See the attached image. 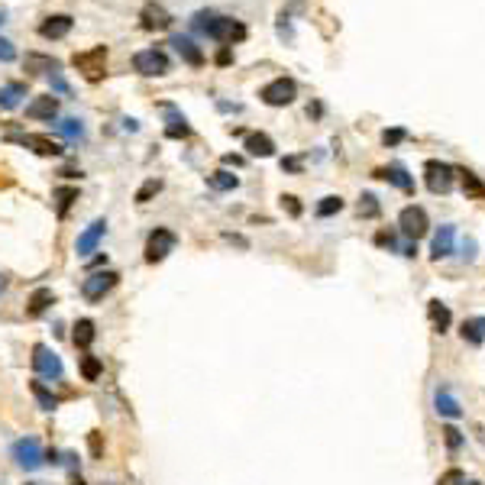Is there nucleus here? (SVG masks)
Wrapping results in <instances>:
<instances>
[{"instance_id": "30", "label": "nucleus", "mask_w": 485, "mask_h": 485, "mask_svg": "<svg viewBox=\"0 0 485 485\" xmlns=\"http://www.w3.org/2000/svg\"><path fill=\"white\" fill-rule=\"evenodd\" d=\"M236 185H240V178H236L233 172H227V169H217V172L207 175V188H214V191H233Z\"/></svg>"}, {"instance_id": "10", "label": "nucleus", "mask_w": 485, "mask_h": 485, "mask_svg": "<svg viewBox=\"0 0 485 485\" xmlns=\"http://www.w3.org/2000/svg\"><path fill=\"white\" fill-rule=\"evenodd\" d=\"M74 68L85 74L87 81H101V74H104V62H107V45H94V49H87V52H78L72 59Z\"/></svg>"}, {"instance_id": "37", "label": "nucleus", "mask_w": 485, "mask_h": 485, "mask_svg": "<svg viewBox=\"0 0 485 485\" xmlns=\"http://www.w3.org/2000/svg\"><path fill=\"white\" fill-rule=\"evenodd\" d=\"M404 139H408V130L404 127H395V130H385V133H382V143H385V146H398Z\"/></svg>"}, {"instance_id": "17", "label": "nucleus", "mask_w": 485, "mask_h": 485, "mask_svg": "<svg viewBox=\"0 0 485 485\" xmlns=\"http://www.w3.org/2000/svg\"><path fill=\"white\" fill-rule=\"evenodd\" d=\"M453 240H456V230L450 227V223H443L440 230L433 233V242H431V259L433 262H440V259H446V256L453 253Z\"/></svg>"}, {"instance_id": "25", "label": "nucleus", "mask_w": 485, "mask_h": 485, "mask_svg": "<svg viewBox=\"0 0 485 485\" xmlns=\"http://www.w3.org/2000/svg\"><path fill=\"white\" fill-rule=\"evenodd\" d=\"M427 314H431V324H433V330H437V333H446V330H450V324H453L450 307L443 305V301H437V298L427 305Z\"/></svg>"}, {"instance_id": "2", "label": "nucleus", "mask_w": 485, "mask_h": 485, "mask_svg": "<svg viewBox=\"0 0 485 485\" xmlns=\"http://www.w3.org/2000/svg\"><path fill=\"white\" fill-rule=\"evenodd\" d=\"M10 456H13V463L20 466V469H26V473H36L45 463V450H43V443H39V437H20L10 446Z\"/></svg>"}, {"instance_id": "32", "label": "nucleus", "mask_w": 485, "mask_h": 485, "mask_svg": "<svg viewBox=\"0 0 485 485\" xmlns=\"http://www.w3.org/2000/svg\"><path fill=\"white\" fill-rule=\"evenodd\" d=\"M463 175V194L466 198H485V181L475 172H460Z\"/></svg>"}, {"instance_id": "24", "label": "nucleus", "mask_w": 485, "mask_h": 485, "mask_svg": "<svg viewBox=\"0 0 485 485\" xmlns=\"http://www.w3.org/2000/svg\"><path fill=\"white\" fill-rule=\"evenodd\" d=\"M460 337H463L469 347H482L485 343V317H469V320H463Z\"/></svg>"}, {"instance_id": "36", "label": "nucleus", "mask_w": 485, "mask_h": 485, "mask_svg": "<svg viewBox=\"0 0 485 485\" xmlns=\"http://www.w3.org/2000/svg\"><path fill=\"white\" fill-rule=\"evenodd\" d=\"M158 191H162V181H158V178L143 181V188L136 191V204H149V198H156Z\"/></svg>"}, {"instance_id": "6", "label": "nucleus", "mask_w": 485, "mask_h": 485, "mask_svg": "<svg viewBox=\"0 0 485 485\" xmlns=\"http://www.w3.org/2000/svg\"><path fill=\"white\" fill-rule=\"evenodd\" d=\"M398 230H401V236L404 240H411V242H417L424 236V233L431 230V220H427V211L424 207H404V211L398 214Z\"/></svg>"}, {"instance_id": "18", "label": "nucleus", "mask_w": 485, "mask_h": 485, "mask_svg": "<svg viewBox=\"0 0 485 485\" xmlns=\"http://www.w3.org/2000/svg\"><path fill=\"white\" fill-rule=\"evenodd\" d=\"M13 143H20V146L32 149L36 156H62V146L52 143L49 136H32V133H23V136H10Z\"/></svg>"}, {"instance_id": "7", "label": "nucleus", "mask_w": 485, "mask_h": 485, "mask_svg": "<svg viewBox=\"0 0 485 485\" xmlns=\"http://www.w3.org/2000/svg\"><path fill=\"white\" fill-rule=\"evenodd\" d=\"M32 369L39 372L43 379H62L65 375V366H62V359H59V353L52 347H45V343L32 347Z\"/></svg>"}, {"instance_id": "46", "label": "nucleus", "mask_w": 485, "mask_h": 485, "mask_svg": "<svg viewBox=\"0 0 485 485\" xmlns=\"http://www.w3.org/2000/svg\"><path fill=\"white\" fill-rule=\"evenodd\" d=\"M91 453L101 456V433L97 431H91Z\"/></svg>"}, {"instance_id": "29", "label": "nucleus", "mask_w": 485, "mask_h": 485, "mask_svg": "<svg viewBox=\"0 0 485 485\" xmlns=\"http://www.w3.org/2000/svg\"><path fill=\"white\" fill-rule=\"evenodd\" d=\"M55 133L65 136L68 143H81V139H85V123L74 120V116H68V120H62V123H55Z\"/></svg>"}, {"instance_id": "28", "label": "nucleus", "mask_w": 485, "mask_h": 485, "mask_svg": "<svg viewBox=\"0 0 485 485\" xmlns=\"http://www.w3.org/2000/svg\"><path fill=\"white\" fill-rule=\"evenodd\" d=\"M30 391H32V398H36V404H39L43 411H55V408H59V395H52V391L45 389L43 379H32Z\"/></svg>"}, {"instance_id": "49", "label": "nucleus", "mask_w": 485, "mask_h": 485, "mask_svg": "<svg viewBox=\"0 0 485 485\" xmlns=\"http://www.w3.org/2000/svg\"><path fill=\"white\" fill-rule=\"evenodd\" d=\"M7 291V275H0V295Z\"/></svg>"}, {"instance_id": "13", "label": "nucleus", "mask_w": 485, "mask_h": 485, "mask_svg": "<svg viewBox=\"0 0 485 485\" xmlns=\"http://www.w3.org/2000/svg\"><path fill=\"white\" fill-rule=\"evenodd\" d=\"M139 20H143V30H169L175 17H172V13L165 10L162 3H156V0H149L146 7L139 10Z\"/></svg>"}, {"instance_id": "35", "label": "nucleus", "mask_w": 485, "mask_h": 485, "mask_svg": "<svg viewBox=\"0 0 485 485\" xmlns=\"http://www.w3.org/2000/svg\"><path fill=\"white\" fill-rule=\"evenodd\" d=\"M382 214V207H379V198H375V194H369V191H366V194H362V198H359V217H379Z\"/></svg>"}, {"instance_id": "41", "label": "nucleus", "mask_w": 485, "mask_h": 485, "mask_svg": "<svg viewBox=\"0 0 485 485\" xmlns=\"http://www.w3.org/2000/svg\"><path fill=\"white\" fill-rule=\"evenodd\" d=\"M301 169H305V158H301V156H288V158H282V172H291V175H298Z\"/></svg>"}, {"instance_id": "43", "label": "nucleus", "mask_w": 485, "mask_h": 485, "mask_svg": "<svg viewBox=\"0 0 485 485\" xmlns=\"http://www.w3.org/2000/svg\"><path fill=\"white\" fill-rule=\"evenodd\" d=\"M456 482H466V475L460 473V469H450L446 475H440V479H437V485H456Z\"/></svg>"}, {"instance_id": "21", "label": "nucleus", "mask_w": 485, "mask_h": 485, "mask_svg": "<svg viewBox=\"0 0 485 485\" xmlns=\"http://www.w3.org/2000/svg\"><path fill=\"white\" fill-rule=\"evenodd\" d=\"M433 408H437V414L446 417V421L463 417V408H460V401L450 395V389H437V395H433Z\"/></svg>"}, {"instance_id": "14", "label": "nucleus", "mask_w": 485, "mask_h": 485, "mask_svg": "<svg viewBox=\"0 0 485 485\" xmlns=\"http://www.w3.org/2000/svg\"><path fill=\"white\" fill-rule=\"evenodd\" d=\"M72 26H74V20L68 13H55V17H45V20L39 23V36L55 43V39H65V36L72 32Z\"/></svg>"}, {"instance_id": "4", "label": "nucleus", "mask_w": 485, "mask_h": 485, "mask_svg": "<svg viewBox=\"0 0 485 485\" xmlns=\"http://www.w3.org/2000/svg\"><path fill=\"white\" fill-rule=\"evenodd\" d=\"M175 246H178V233L169 230V227H156L146 240V262L149 265L162 262L169 253H175Z\"/></svg>"}, {"instance_id": "42", "label": "nucleus", "mask_w": 485, "mask_h": 485, "mask_svg": "<svg viewBox=\"0 0 485 485\" xmlns=\"http://www.w3.org/2000/svg\"><path fill=\"white\" fill-rule=\"evenodd\" d=\"M17 59V49H13L10 39H0V62H13Z\"/></svg>"}, {"instance_id": "39", "label": "nucleus", "mask_w": 485, "mask_h": 485, "mask_svg": "<svg viewBox=\"0 0 485 485\" xmlns=\"http://www.w3.org/2000/svg\"><path fill=\"white\" fill-rule=\"evenodd\" d=\"M282 207L288 211V217H301V211H305V207H301V200H298L295 194H282Z\"/></svg>"}, {"instance_id": "8", "label": "nucleus", "mask_w": 485, "mask_h": 485, "mask_svg": "<svg viewBox=\"0 0 485 485\" xmlns=\"http://www.w3.org/2000/svg\"><path fill=\"white\" fill-rule=\"evenodd\" d=\"M133 68L143 78H162V74H169V55L162 49H143L133 55Z\"/></svg>"}, {"instance_id": "44", "label": "nucleus", "mask_w": 485, "mask_h": 485, "mask_svg": "<svg viewBox=\"0 0 485 485\" xmlns=\"http://www.w3.org/2000/svg\"><path fill=\"white\" fill-rule=\"evenodd\" d=\"M49 81H52V87H55V91H59V94H68V91H72V87L65 85V78H62V74H59V72H55V74H49Z\"/></svg>"}, {"instance_id": "52", "label": "nucleus", "mask_w": 485, "mask_h": 485, "mask_svg": "<svg viewBox=\"0 0 485 485\" xmlns=\"http://www.w3.org/2000/svg\"><path fill=\"white\" fill-rule=\"evenodd\" d=\"M0 23H3V10H0Z\"/></svg>"}, {"instance_id": "22", "label": "nucleus", "mask_w": 485, "mask_h": 485, "mask_svg": "<svg viewBox=\"0 0 485 485\" xmlns=\"http://www.w3.org/2000/svg\"><path fill=\"white\" fill-rule=\"evenodd\" d=\"M242 149H246L249 156H256V158L275 156V143H272V136H269V133H249V136H246V143H242Z\"/></svg>"}, {"instance_id": "45", "label": "nucleus", "mask_w": 485, "mask_h": 485, "mask_svg": "<svg viewBox=\"0 0 485 485\" xmlns=\"http://www.w3.org/2000/svg\"><path fill=\"white\" fill-rule=\"evenodd\" d=\"M233 62V52H230V45H223L220 52H217V65H230Z\"/></svg>"}, {"instance_id": "48", "label": "nucleus", "mask_w": 485, "mask_h": 485, "mask_svg": "<svg viewBox=\"0 0 485 485\" xmlns=\"http://www.w3.org/2000/svg\"><path fill=\"white\" fill-rule=\"evenodd\" d=\"M123 130H130V133H136V130H139V123H136V120H123Z\"/></svg>"}, {"instance_id": "51", "label": "nucleus", "mask_w": 485, "mask_h": 485, "mask_svg": "<svg viewBox=\"0 0 485 485\" xmlns=\"http://www.w3.org/2000/svg\"><path fill=\"white\" fill-rule=\"evenodd\" d=\"M460 485H479V482H460Z\"/></svg>"}, {"instance_id": "53", "label": "nucleus", "mask_w": 485, "mask_h": 485, "mask_svg": "<svg viewBox=\"0 0 485 485\" xmlns=\"http://www.w3.org/2000/svg\"><path fill=\"white\" fill-rule=\"evenodd\" d=\"M26 485H36V482H26Z\"/></svg>"}, {"instance_id": "5", "label": "nucleus", "mask_w": 485, "mask_h": 485, "mask_svg": "<svg viewBox=\"0 0 485 485\" xmlns=\"http://www.w3.org/2000/svg\"><path fill=\"white\" fill-rule=\"evenodd\" d=\"M116 282H120V275L110 272V269H104V272H91L85 282H81V295H85V301L97 305V301H104V298L114 291Z\"/></svg>"}, {"instance_id": "26", "label": "nucleus", "mask_w": 485, "mask_h": 485, "mask_svg": "<svg viewBox=\"0 0 485 485\" xmlns=\"http://www.w3.org/2000/svg\"><path fill=\"white\" fill-rule=\"evenodd\" d=\"M165 136L169 139H188L191 136V123L185 120V114L172 110V107H169V116H165Z\"/></svg>"}, {"instance_id": "40", "label": "nucleus", "mask_w": 485, "mask_h": 485, "mask_svg": "<svg viewBox=\"0 0 485 485\" xmlns=\"http://www.w3.org/2000/svg\"><path fill=\"white\" fill-rule=\"evenodd\" d=\"M460 256H463V262H475V256H479V242H475L473 236H466V240H463V253H460Z\"/></svg>"}, {"instance_id": "27", "label": "nucleus", "mask_w": 485, "mask_h": 485, "mask_svg": "<svg viewBox=\"0 0 485 485\" xmlns=\"http://www.w3.org/2000/svg\"><path fill=\"white\" fill-rule=\"evenodd\" d=\"M23 97H26V85H23V81H10V85H3V87H0V110H17Z\"/></svg>"}, {"instance_id": "34", "label": "nucleus", "mask_w": 485, "mask_h": 485, "mask_svg": "<svg viewBox=\"0 0 485 485\" xmlns=\"http://www.w3.org/2000/svg\"><path fill=\"white\" fill-rule=\"evenodd\" d=\"M340 211H343V198L340 194H327V198L317 204V217H333Z\"/></svg>"}, {"instance_id": "3", "label": "nucleus", "mask_w": 485, "mask_h": 485, "mask_svg": "<svg viewBox=\"0 0 485 485\" xmlns=\"http://www.w3.org/2000/svg\"><path fill=\"white\" fill-rule=\"evenodd\" d=\"M453 175L456 169L450 162H440V158L424 162V185H427L431 194H450L453 191Z\"/></svg>"}, {"instance_id": "23", "label": "nucleus", "mask_w": 485, "mask_h": 485, "mask_svg": "<svg viewBox=\"0 0 485 485\" xmlns=\"http://www.w3.org/2000/svg\"><path fill=\"white\" fill-rule=\"evenodd\" d=\"M52 305H55L52 288H36L30 295V301H26V317H43Z\"/></svg>"}, {"instance_id": "16", "label": "nucleus", "mask_w": 485, "mask_h": 485, "mask_svg": "<svg viewBox=\"0 0 485 485\" xmlns=\"http://www.w3.org/2000/svg\"><path fill=\"white\" fill-rule=\"evenodd\" d=\"M26 116H30V120H49V123H52L55 116H59V97L43 94V97H36V101H30V104H26Z\"/></svg>"}, {"instance_id": "20", "label": "nucleus", "mask_w": 485, "mask_h": 485, "mask_svg": "<svg viewBox=\"0 0 485 485\" xmlns=\"http://www.w3.org/2000/svg\"><path fill=\"white\" fill-rule=\"evenodd\" d=\"M72 330H74V333H72V343H74L78 349H85V353H87V349H91V343L97 340V324L91 320V317H81V320H74Z\"/></svg>"}, {"instance_id": "15", "label": "nucleus", "mask_w": 485, "mask_h": 485, "mask_svg": "<svg viewBox=\"0 0 485 485\" xmlns=\"http://www.w3.org/2000/svg\"><path fill=\"white\" fill-rule=\"evenodd\" d=\"M375 178L389 181V185L401 188L404 194H411V191H414V178L408 175V169H404L401 162H391V165H385V169H375Z\"/></svg>"}, {"instance_id": "31", "label": "nucleus", "mask_w": 485, "mask_h": 485, "mask_svg": "<svg viewBox=\"0 0 485 485\" xmlns=\"http://www.w3.org/2000/svg\"><path fill=\"white\" fill-rule=\"evenodd\" d=\"M55 214L59 217H65V214L72 211V204L78 200V188H55Z\"/></svg>"}, {"instance_id": "19", "label": "nucleus", "mask_w": 485, "mask_h": 485, "mask_svg": "<svg viewBox=\"0 0 485 485\" xmlns=\"http://www.w3.org/2000/svg\"><path fill=\"white\" fill-rule=\"evenodd\" d=\"M23 68L30 74H55V72H62V62L52 59V55H43V52H26Z\"/></svg>"}, {"instance_id": "12", "label": "nucleus", "mask_w": 485, "mask_h": 485, "mask_svg": "<svg viewBox=\"0 0 485 485\" xmlns=\"http://www.w3.org/2000/svg\"><path fill=\"white\" fill-rule=\"evenodd\" d=\"M169 45L181 55V62H188L191 68H200V65L207 62V59H204V52H200V45L194 43L191 36H181V32H175V36L169 39Z\"/></svg>"}, {"instance_id": "38", "label": "nucleus", "mask_w": 485, "mask_h": 485, "mask_svg": "<svg viewBox=\"0 0 485 485\" xmlns=\"http://www.w3.org/2000/svg\"><path fill=\"white\" fill-rule=\"evenodd\" d=\"M443 440H446V446H450V453H456V450L463 446V437H460L456 427H443Z\"/></svg>"}, {"instance_id": "11", "label": "nucleus", "mask_w": 485, "mask_h": 485, "mask_svg": "<svg viewBox=\"0 0 485 485\" xmlns=\"http://www.w3.org/2000/svg\"><path fill=\"white\" fill-rule=\"evenodd\" d=\"M104 236H107V220H104V217H97V220H91L85 230H81V236H78V242H74V253L81 256V259L91 256L97 246H101Z\"/></svg>"}, {"instance_id": "9", "label": "nucleus", "mask_w": 485, "mask_h": 485, "mask_svg": "<svg viewBox=\"0 0 485 485\" xmlns=\"http://www.w3.org/2000/svg\"><path fill=\"white\" fill-rule=\"evenodd\" d=\"M259 97H262V104H269V107H288L298 97V85L291 78H275V81H269V85L259 91Z\"/></svg>"}, {"instance_id": "1", "label": "nucleus", "mask_w": 485, "mask_h": 485, "mask_svg": "<svg viewBox=\"0 0 485 485\" xmlns=\"http://www.w3.org/2000/svg\"><path fill=\"white\" fill-rule=\"evenodd\" d=\"M191 30L207 36L214 43H223V45H233V43H242L246 39V26L233 17H220L214 10H198L191 17Z\"/></svg>"}, {"instance_id": "33", "label": "nucleus", "mask_w": 485, "mask_h": 485, "mask_svg": "<svg viewBox=\"0 0 485 485\" xmlns=\"http://www.w3.org/2000/svg\"><path fill=\"white\" fill-rule=\"evenodd\" d=\"M101 372H104V362L97 356H91V353H85V356H81V375H85V382H97Z\"/></svg>"}, {"instance_id": "50", "label": "nucleus", "mask_w": 485, "mask_h": 485, "mask_svg": "<svg viewBox=\"0 0 485 485\" xmlns=\"http://www.w3.org/2000/svg\"><path fill=\"white\" fill-rule=\"evenodd\" d=\"M72 485H85V482H81V479H78V475H74V479H72Z\"/></svg>"}, {"instance_id": "47", "label": "nucleus", "mask_w": 485, "mask_h": 485, "mask_svg": "<svg viewBox=\"0 0 485 485\" xmlns=\"http://www.w3.org/2000/svg\"><path fill=\"white\" fill-rule=\"evenodd\" d=\"M223 165H233V169H240V165H242V156H223Z\"/></svg>"}]
</instances>
